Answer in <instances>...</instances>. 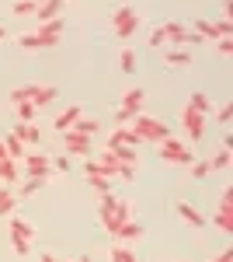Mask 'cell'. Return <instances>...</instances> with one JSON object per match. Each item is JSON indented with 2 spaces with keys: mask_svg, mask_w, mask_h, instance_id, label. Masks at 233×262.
Listing matches in <instances>:
<instances>
[{
  "mask_svg": "<svg viewBox=\"0 0 233 262\" xmlns=\"http://www.w3.org/2000/svg\"><path fill=\"white\" fill-rule=\"evenodd\" d=\"M209 164H213V171H223V168H230V150H219V154H216Z\"/></svg>",
  "mask_w": 233,
  "mask_h": 262,
  "instance_id": "836d02e7",
  "label": "cell"
},
{
  "mask_svg": "<svg viewBox=\"0 0 233 262\" xmlns=\"http://www.w3.org/2000/svg\"><path fill=\"white\" fill-rule=\"evenodd\" d=\"M177 217H181V221H188L192 227H205V217L195 210L192 203H177Z\"/></svg>",
  "mask_w": 233,
  "mask_h": 262,
  "instance_id": "ac0fdd59",
  "label": "cell"
},
{
  "mask_svg": "<svg viewBox=\"0 0 233 262\" xmlns=\"http://www.w3.org/2000/svg\"><path fill=\"white\" fill-rule=\"evenodd\" d=\"M14 206H18V196L11 189H0V217H14Z\"/></svg>",
  "mask_w": 233,
  "mask_h": 262,
  "instance_id": "d4e9b609",
  "label": "cell"
},
{
  "mask_svg": "<svg viewBox=\"0 0 233 262\" xmlns=\"http://www.w3.org/2000/svg\"><path fill=\"white\" fill-rule=\"evenodd\" d=\"M164 63L167 67H192V53L188 49H167L164 53Z\"/></svg>",
  "mask_w": 233,
  "mask_h": 262,
  "instance_id": "ffe728a7",
  "label": "cell"
},
{
  "mask_svg": "<svg viewBox=\"0 0 233 262\" xmlns=\"http://www.w3.org/2000/svg\"><path fill=\"white\" fill-rule=\"evenodd\" d=\"M77 262H91V259H87V255H84V259H77Z\"/></svg>",
  "mask_w": 233,
  "mask_h": 262,
  "instance_id": "bcb514c9",
  "label": "cell"
},
{
  "mask_svg": "<svg viewBox=\"0 0 233 262\" xmlns=\"http://www.w3.org/2000/svg\"><path fill=\"white\" fill-rule=\"evenodd\" d=\"M24 171H28V179H45L53 175V158H45L42 150H28L24 154Z\"/></svg>",
  "mask_w": 233,
  "mask_h": 262,
  "instance_id": "ba28073f",
  "label": "cell"
},
{
  "mask_svg": "<svg viewBox=\"0 0 233 262\" xmlns=\"http://www.w3.org/2000/svg\"><path fill=\"white\" fill-rule=\"evenodd\" d=\"M216 262H233V248H226V252H219V259Z\"/></svg>",
  "mask_w": 233,
  "mask_h": 262,
  "instance_id": "b9f144b4",
  "label": "cell"
},
{
  "mask_svg": "<svg viewBox=\"0 0 233 262\" xmlns=\"http://www.w3.org/2000/svg\"><path fill=\"white\" fill-rule=\"evenodd\" d=\"M230 116H233V105H223V108L216 112V122H223V126H226V122H230Z\"/></svg>",
  "mask_w": 233,
  "mask_h": 262,
  "instance_id": "8d00e7d4",
  "label": "cell"
},
{
  "mask_svg": "<svg viewBox=\"0 0 233 262\" xmlns=\"http://www.w3.org/2000/svg\"><path fill=\"white\" fill-rule=\"evenodd\" d=\"M39 262H56V259H53V255H42V259Z\"/></svg>",
  "mask_w": 233,
  "mask_h": 262,
  "instance_id": "f6af8a7d",
  "label": "cell"
},
{
  "mask_svg": "<svg viewBox=\"0 0 233 262\" xmlns=\"http://www.w3.org/2000/svg\"><path fill=\"white\" fill-rule=\"evenodd\" d=\"M139 234H143V227H139V224H136V221H129V224H122V227H118V231H115V238H118V242H136Z\"/></svg>",
  "mask_w": 233,
  "mask_h": 262,
  "instance_id": "484cf974",
  "label": "cell"
},
{
  "mask_svg": "<svg viewBox=\"0 0 233 262\" xmlns=\"http://www.w3.org/2000/svg\"><path fill=\"white\" fill-rule=\"evenodd\" d=\"M164 42H167V35H164V25H160V28L150 32V46H164Z\"/></svg>",
  "mask_w": 233,
  "mask_h": 262,
  "instance_id": "d590c367",
  "label": "cell"
},
{
  "mask_svg": "<svg viewBox=\"0 0 233 262\" xmlns=\"http://www.w3.org/2000/svg\"><path fill=\"white\" fill-rule=\"evenodd\" d=\"M143 101H146V91H143V88L125 91V98H122V105H118V112H115V122H118V126H129V122L136 119L139 112H143Z\"/></svg>",
  "mask_w": 233,
  "mask_h": 262,
  "instance_id": "5b68a950",
  "label": "cell"
},
{
  "mask_svg": "<svg viewBox=\"0 0 233 262\" xmlns=\"http://www.w3.org/2000/svg\"><path fill=\"white\" fill-rule=\"evenodd\" d=\"M42 185H45V179H24V182H21V196H24V200H28V196H35Z\"/></svg>",
  "mask_w": 233,
  "mask_h": 262,
  "instance_id": "f546056e",
  "label": "cell"
},
{
  "mask_svg": "<svg viewBox=\"0 0 233 262\" xmlns=\"http://www.w3.org/2000/svg\"><path fill=\"white\" fill-rule=\"evenodd\" d=\"M181 126H185V133H188V140H192V143L205 140V116H202V112H195V108L185 105V112H181Z\"/></svg>",
  "mask_w": 233,
  "mask_h": 262,
  "instance_id": "9c48e42d",
  "label": "cell"
},
{
  "mask_svg": "<svg viewBox=\"0 0 233 262\" xmlns=\"http://www.w3.org/2000/svg\"><path fill=\"white\" fill-rule=\"evenodd\" d=\"M84 116V108L80 105H70V108H63L56 119H53V126H56V133H66V129H73V122Z\"/></svg>",
  "mask_w": 233,
  "mask_h": 262,
  "instance_id": "5bb4252c",
  "label": "cell"
},
{
  "mask_svg": "<svg viewBox=\"0 0 233 262\" xmlns=\"http://www.w3.org/2000/svg\"><path fill=\"white\" fill-rule=\"evenodd\" d=\"M18 179H21L18 164L11 161V158H4V161H0V182H7V185H14Z\"/></svg>",
  "mask_w": 233,
  "mask_h": 262,
  "instance_id": "cb8c5ba5",
  "label": "cell"
},
{
  "mask_svg": "<svg viewBox=\"0 0 233 262\" xmlns=\"http://www.w3.org/2000/svg\"><path fill=\"white\" fill-rule=\"evenodd\" d=\"M59 35H63V18L39 25L35 32H24L18 39V46L21 49H53V46H59Z\"/></svg>",
  "mask_w": 233,
  "mask_h": 262,
  "instance_id": "7a4b0ae2",
  "label": "cell"
},
{
  "mask_svg": "<svg viewBox=\"0 0 233 262\" xmlns=\"http://www.w3.org/2000/svg\"><path fill=\"white\" fill-rule=\"evenodd\" d=\"M188 108H195V112H202V116H209V112H213V98H209L205 91H195L192 98H188Z\"/></svg>",
  "mask_w": 233,
  "mask_h": 262,
  "instance_id": "44dd1931",
  "label": "cell"
},
{
  "mask_svg": "<svg viewBox=\"0 0 233 262\" xmlns=\"http://www.w3.org/2000/svg\"><path fill=\"white\" fill-rule=\"evenodd\" d=\"M118 255H122V262H136V255H133L129 248H118Z\"/></svg>",
  "mask_w": 233,
  "mask_h": 262,
  "instance_id": "60d3db41",
  "label": "cell"
},
{
  "mask_svg": "<svg viewBox=\"0 0 233 262\" xmlns=\"http://www.w3.org/2000/svg\"><path fill=\"white\" fill-rule=\"evenodd\" d=\"M139 143H143V140L133 133V126H118L115 133L108 137V147H139Z\"/></svg>",
  "mask_w": 233,
  "mask_h": 262,
  "instance_id": "9a60e30c",
  "label": "cell"
},
{
  "mask_svg": "<svg viewBox=\"0 0 233 262\" xmlns=\"http://www.w3.org/2000/svg\"><path fill=\"white\" fill-rule=\"evenodd\" d=\"M105 150H108L118 164H136V150H133V147H105Z\"/></svg>",
  "mask_w": 233,
  "mask_h": 262,
  "instance_id": "4316f807",
  "label": "cell"
},
{
  "mask_svg": "<svg viewBox=\"0 0 233 262\" xmlns=\"http://www.w3.org/2000/svg\"><path fill=\"white\" fill-rule=\"evenodd\" d=\"M11 248H14V255H28L32 252V238H24V234H18V231H11Z\"/></svg>",
  "mask_w": 233,
  "mask_h": 262,
  "instance_id": "83f0119b",
  "label": "cell"
},
{
  "mask_svg": "<svg viewBox=\"0 0 233 262\" xmlns=\"http://www.w3.org/2000/svg\"><path fill=\"white\" fill-rule=\"evenodd\" d=\"M219 53L223 56H233V39H219Z\"/></svg>",
  "mask_w": 233,
  "mask_h": 262,
  "instance_id": "74e56055",
  "label": "cell"
},
{
  "mask_svg": "<svg viewBox=\"0 0 233 262\" xmlns=\"http://www.w3.org/2000/svg\"><path fill=\"white\" fill-rule=\"evenodd\" d=\"M4 150H7V158H11V161H14V158H24V154H28V150H24V143H21L18 137H14V133H7V137H4Z\"/></svg>",
  "mask_w": 233,
  "mask_h": 262,
  "instance_id": "603a6c76",
  "label": "cell"
},
{
  "mask_svg": "<svg viewBox=\"0 0 233 262\" xmlns=\"http://www.w3.org/2000/svg\"><path fill=\"white\" fill-rule=\"evenodd\" d=\"M14 108H18L21 122H32V119H35V116H39V108H35V105H32V101H18V105H14Z\"/></svg>",
  "mask_w": 233,
  "mask_h": 262,
  "instance_id": "f1b7e54d",
  "label": "cell"
},
{
  "mask_svg": "<svg viewBox=\"0 0 233 262\" xmlns=\"http://www.w3.org/2000/svg\"><path fill=\"white\" fill-rule=\"evenodd\" d=\"M59 7H63V0H45V4H39V11H35L39 25H49V21H56V18H59Z\"/></svg>",
  "mask_w": 233,
  "mask_h": 262,
  "instance_id": "e0dca14e",
  "label": "cell"
},
{
  "mask_svg": "<svg viewBox=\"0 0 233 262\" xmlns=\"http://www.w3.org/2000/svg\"><path fill=\"white\" fill-rule=\"evenodd\" d=\"M133 70H136V53L122 49V74H133Z\"/></svg>",
  "mask_w": 233,
  "mask_h": 262,
  "instance_id": "d6a6232c",
  "label": "cell"
},
{
  "mask_svg": "<svg viewBox=\"0 0 233 262\" xmlns=\"http://www.w3.org/2000/svg\"><path fill=\"white\" fill-rule=\"evenodd\" d=\"M160 158H164L167 164H192L195 161V154L188 150V143L174 140V137H167V140L160 143Z\"/></svg>",
  "mask_w": 233,
  "mask_h": 262,
  "instance_id": "8992f818",
  "label": "cell"
},
{
  "mask_svg": "<svg viewBox=\"0 0 233 262\" xmlns=\"http://www.w3.org/2000/svg\"><path fill=\"white\" fill-rule=\"evenodd\" d=\"M209 175H213L209 161H192V179H209Z\"/></svg>",
  "mask_w": 233,
  "mask_h": 262,
  "instance_id": "1f68e13d",
  "label": "cell"
},
{
  "mask_svg": "<svg viewBox=\"0 0 233 262\" xmlns=\"http://www.w3.org/2000/svg\"><path fill=\"white\" fill-rule=\"evenodd\" d=\"M118 248H122V245H115V248H112V262H122V255H118Z\"/></svg>",
  "mask_w": 233,
  "mask_h": 262,
  "instance_id": "7bdbcfd3",
  "label": "cell"
},
{
  "mask_svg": "<svg viewBox=\"0 0 233 262\" xmlns=\"http://www.w3.org/2000/svg\"><path fill=\"white\" fill-rule=\"evenodd\" d=\"M133 126V133H136L143 143H164L171 137V129H167V122L153 119V116H136V119L129 122Z\"/></svg>",
  "mask_w": 233,
  "mask_h": 262,
  "instance_id": "277c9868",
  "label": "cell"
},
{
  "mask_svg": "<svg viewBox=\"0 0 233 262\" xmlns=\"http://www.w3.org/2000/svg\"><path fill=\"white\" fill-rule=\"evenodd\" d=\"M91 140H94V137H84V133H73V129L63 133V143H66V150H70L73 158H87V154H91Z\"/></svg>",
  "mask_w": 233,
  "mask_h": 262,
  "instance_id": "7c38bea8",
  "label": "cell"
},
{
  "mask_svg": "<svg viewBox=\"0 0 233 262\" xmlns=\"http://www.w3.org/2000/svg\"><path fill=\"white\" fill-rule=\"evenodd\" d=\"M84 171H87V182H91V189H97L101 196H105V192H112V182H108V175H101L94 164H91V158L84 161Z\"/></svg>",
  "mask_w": 233,
  "mask_h": 262,
  "instance_id": "2e32d148",
  "label": "cell"
},
{
  "mask_svg": "<svg viewBox=\"0 0 233 262\" xmlns=\"http://www.w3.org/2000/svg\"><path fill=\"white\" fill-rule=\"evenodd\" d=\"M192 32H198V39L205 42V39H223V35H219V21H195V28Z\"/></svg>",
  "mask_w": 233,
  "mask_h": 262,
  "instance_id": "d6986e66",
  "label": "cell"
},
{
  "mask_svg": "<svg viewBox=\"0 0 233 262\" xmlns=\"http://www.w3.org/2000/svg\"><path fill=\"white\" fill-rule=\"evenodd\" d=\"M73 133H84V137H97V133H101V122H97V119H87V116H80V119L73 122Z\"/></svg>",
  "mask_w": 233,
  "mask_h": 262,
  "instance_id": "7402d4cb",
  "label": "cell"
},
{
  "mask_svg": "<svg viewBox=\"0 0 233 262\" xmlns=\"http://www.w3.org/2000/svg\"><path fill=\"white\" fill-rule=\"evenodd\" d=\"M11 133H14L24 147H39V143H42V133H39V126H35V122H18Z\"/></svg>",
  "mask_w": 233,
  "mask_h": 262,
  "instance_id": "4fadbf2b",
  "label": "cell"
},
{
  "mask_svg": "<svg viewBox=\"0 0 233 262\" xmlns=\"http://www.w3.org/2000/svg\"><path fill=\"white\" fill-rule=\"evenodd\" d=\"M233 18V0H223V21Z\"/></svg>",
  "mask_w": 233,
  "mask_h": 262,
  "instance_id": "f35d334b",
  "label": "cell"
},
{
  "mask_svg": "<svg viewBox=\"0 0 233 262\" xmlns=\"http://www.w3.org/2000/svg\"><path fill=\"white\" fill-rule=\"evenodd\" d=\"M11 11H14L18 18H28V14H35V11H39V4H35V0H21V4L11 7Z\"/></svg>",
  "mask_w": 233,
  "mask_h": 262,
  "instance_id": "4dcf8cb0",
  "label": "cell"
},
{
  "mask_svg": "<svg viewBox=\"0 0 233 262\" xmlns=\"http://www.w3.org/2000/svg\"><path fill=\"white\" fill-rule=\"evenodd\" d=\"M112 25H115V35L118 39H133L136 35V28H139V18H136V11L133 7H118L115 14H112Z\"/></svg>",
  "mask_w": 233,
  "mask_h": 262,
  "instance_id": "52a82bcc",
  "label": "cell"
},
{
  "mask_svg": "<svg viewBox=\"0 0 233 262\" xmlns=\"http://www.w3.org/2000/svg\"><path fill=\"white\" fill-rule=\"evenodd\" d=\"M118 179L122 182H136V164H122V168H118Z\"/></svg>",
  "mask_w": 233,
  "mask_h": 262,
  "instance_id": "e575fe53",
  "label": "cell"
},
{
  "mask_svg": "<svg viewBox=\"0 0 233 262\" xmlns=\"http://www.w3.org/2000/svg\"><path fill=\"white\" fill-rule=\"evenodd\" d=\"M4 158H7V150H4V140H0V161H4Z\"/></svg>",
  "mask_w": 233,
  "mask_h": 262,
  "instance_id": "ee69618b",
  "label": "cell"
},
{
  "mask_svg": "<svg viewBox=\"0 0 233 262\" xmlns=\"http://www.w3.org/2000/svg\"><path fill=\"white\" fill-rule=\"evenodd\" d=\"M0 39H4V28H0Z\"/></svg>",
  "mask_w": 233,
  "mask_h": 262,
  "instance_id": "7dc6e473",
  "label": "cell"
},
{
  "mask_svg": "<svg viewBox=\"0 0 233 262\" xmlns=\"http://www.w3.org/2000/svg\"><path fill=\"white\" fill-rule=\"evenodd\" d=\"M97 217H101V224H105V231L115 238L118 227L133 221V206H129L125 200H115L112 192H105V196H101V210H97Z\"/></svg>",
  "mask_w": 233,
  "mask_h": 262,
  "instance_id": "6da1fadb",
  "label": "cell"
},
{
  "mask_svg": "<svg viewBox=\"0 0 233 262\" xmlns=\"http://www.w3.org/2000/svg\"><path fill=\"white\" fill-rule=\"evenodd\" d=\"M56 98H59L56 84H24V88H14V91H11V105L32 101L35 108H45V105H53Z\"/></svg>",
  "mask_w": 233,
  "mask_h": 262,
  "instance_id": "3957f363",
  "label": "cell"
},
{
  "mask_svg": "<svg viewBox=\"0 0 233 262\" xmlns=\"http://www.w3.org/2000/svg\"><path fill=\"white\" fill-rule=\"evenodd\" d=\"M53 168H59V171H70V158H56V161H53Z\"/></svg>",
  "mask_w": 233,
  "mask_h": 262,
  "instance_id": "ab89813d",
  "label": "cell"
},
{
  "mask_svg": "<svg viewBox=\"0 0 233 262\" xmlns=\"http://www.w3.org/2000/svg\"><path fill=\"white\" fill-rule=\"evenodd\" d=\"M164 35L174 42V49H181V46H198V32H192V28H185V25H177V21H167L164 25Z\"/></svg>",
  "mask_w": 233,
  "mask_h": 262,
  "instance_id": "30bf717a",
  "label": "cell"
},
{
  "mask_svg": "<svg viewBox=\"0 0 233 262\" xmlns=\"http://www.w3.org/2000/svg\"><path fill=\"white\" fill-rule=\"evenodd\" d=\"M216 227L223 234H233V192L226 189L223 200H219V210H216Z\"/></svg>",
  "mask_w": 233,
  "mask_h": 262,
  "instance_id": "8fae6325",
  "label": "cell"
}]
</instances>
